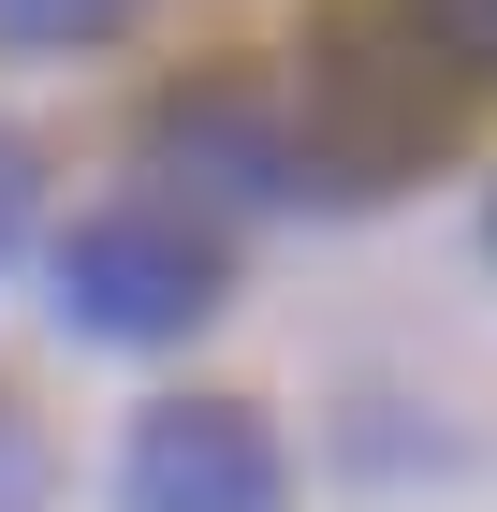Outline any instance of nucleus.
<instances>
[{
	"instance_id": "1",
	"label": "nucleus",
	"mask_w": 497,
	"mask_h": 512,
	"mask_svg": "<svg viewBox=\"0 0 497 512\" xmlns=\"http://www.w3.org/2000/svg\"><path fill=\"white\" fill-rule=\"evenodd\" d=\"M454 118H468V74L395 15V0H337V15L307 30V161H322V191H366V176L439 161Z\"/></svg>"
},
{
	"instance_id": "6",
	"label": "nucleus",
	"mask_w": 497,
	"mask_h": 512,
	"mask_svg": "<svg viewBox=\"0 0 497 512\" xmlns=\"http://www.w3.org/2000/svg\"><path fill=\"white\" fill-rule=\"evenodd\" d=\"M147 0H0V44H103V30H132Z\"/></svg>"
},
{
	"instance_id": "4",
	"label": "nucleus",
	"mask_w": 497,
	"mask_h": 512,
	"mask_svg": "<svg viewBox=\"0 0 497 512\" xmlns=\"http://www.w3.org/2000/svg\"><path fill=\"white\" fill-rule=\"evenodd\" d=\"M161 161H191L205 191H249V205H322L307 132H278L249 88H191V103H161Z\"/></svg>"
},
{
	"instance_id": "7",
	"label": "nucleus",
	"mask_w": 497,
	"mask_h": 512,
	"mask_svg": "<svg viewBox=\"0 0 497 512\" xmlns=\"http://www.w3.org/2000/svg\"><path fill=\"white\" fill-rule=\"evenodd\" d=\"M0 512H44V425L0 410Z\"/></svg>"
},
{
	"instance_id": "2",
	"label": "nucleus",
	"mask_w": 497,
	"mask_h": 512,
	"mask_svg": "<svg viewBox=\"0 0 497 512\" xmlns=\"http://www.w3.org/2000/svg\"><path fill=\"white\" fill-rule=\"evenodd\" d=\"M220 308V235L191 205H103L59 235V322L74 337H117V352H161Z\"/></svg>"
},
{
	"instance_id": "3",
	"label": "nucleus",
	"mask_w": 497,
	"mask_h": 512,
	"mask_svg": "<svg viewBox=\"0 0 497 512\" xmlns=\"http://www.w3.org/2000/svg\"><path fill=\"white\" fill-rule=\"evenodd\" d=\"M278 439L264 410H234V395H176V410H147L132 425V454H117V498L132 512H278Z\"/></svg>"
},
{
	"instance_id": "5",
	"label": "nucleus",
	"mask_w": 497,
	"mask_h": 512,
	"mask_svg": "<svg viewBox=\"0 0 497 512\" xmlns=\"http://www.w3.org/2000/svg\"><path fill=\"white\" fill-rule=\"evenodd\" d=\"M395 15H410V30L439 44L468 88H497V0H395Z\"/></svg>"
},
{
	"instance_id": "8",
	"label": "nucleus",
	"mask_w": 497,
	"mask_h": 512,
	"mask_svg": "<svg viewBox=\"0 0 497 512\" xmlns=\"http://www.w3.org/2000/svg\"><path fill=\"white\" fill-rule=\"evenodd\" d=\"M30 191H44V161H30V132H0V249L30 235Z\"/></svg>"
}]
</instances>
